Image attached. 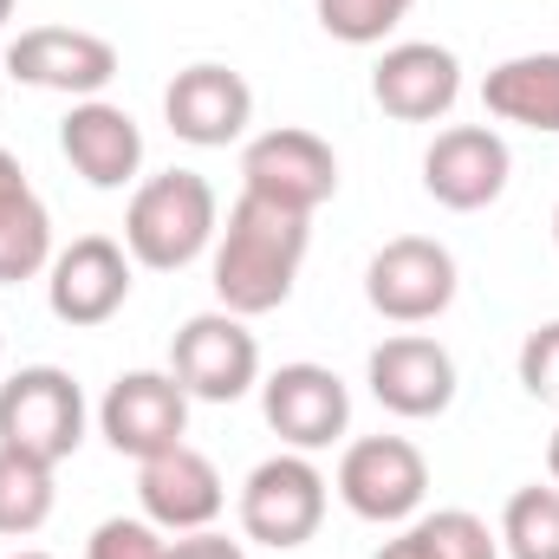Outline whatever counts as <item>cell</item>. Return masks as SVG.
<instances>
[{
    "label": "cell",
    "instance_id": "16",
    "mask_svg": "<svg viewBox=\"0 0 559 559\" xmlns=\"http://www.w3.org/2000/svg\"><path fill=\"white\" fill-rule=\"evenodd\" d=\"M365 384L391 417L429 423L455 404V358H449V345H436L423 332H397L365 358Z\"/></svg>",
    "mask_w": 559,
    "mask_h": 559
},
{
    "label": "cell",
    "instance_id": "11",
    "mask_svg": "<svg viewBox=\"0 0 559 559\" xmlns=\"http://www.w3.org/2000/svg\"><path fill=\"white\" fill-rule=\"evenodd\" d=\"M261 411H267V429L286 449L319 455L352 429V391L332 365L299 358V365H280V371L261 378Z\"/></svg>",
    "mask_w": 559,
    "mask_h": 559
},
{
    "label": "cell",
    "instance_id": "30",
    "mask_svg": "<svg viewBox=\"0 0 559 559\" xmlns=\"http://www.w3.org/2000/svg\"><path fill=\"white\" fill-rule=\"evenodd\" d=\"M547 468H554V488H559V429H554V442H547Z\"/></svg>",
    "mask_w": 559,
    "mask_h": 559
},
{
    "label": "cell",
    "instance_id": "35",
    "mask_svg": "<svg viewBox=\"0 0 559 559\" xmlns=\"http://www.w3.org/2000/svg\"><path fill=\"white\" fill-rule=\"evenodd\" d=\"M0 365H7V338H0Z\"/></svg>",
    "mask_w": 559,
    "mask_h": 559
},
{
    "label": "cell",
    "instance_id": "3",
    "mask_svg": "<svg viewBox=\"0 0 559 559\" xmlns=\"http://www.w3.org/2000/svg\"><path fill=\"white\" fill-rule=\"evenodd\" d=\"M0 442L39 462H66L85 442V391L59 365H20L0 378Z\"/></svg>",
    "mask_w": 559,
    "mask_h": 559
},
{
    "label": "cell",
    "instance_id": "29",
    "mask_svg": "<svg viewBox=\"0 0 559 559\" xmlns=\"http://www.w3.org/2000/svg\"><path fill=\"white\" fill-rule=\"evenodd\" d=\"M371 559H429V554H423V540H417V534L404 527L397 540H384V547H378V554H371Z\"/></svg>",
    "mask_w": 559,
    "mask_h": 559
},
{
    "label": "cell",
    "instance_id": "17",
    "mask_svg": "<svg viewBox=\"0 0 559 559\" xmlns=\"http://www.w3.org/2000/svg\"><path fill=\"white\" fill-rule=\"evenodd\" d=\"M371 98L397 124H436L462 98V59L436 39H397L371 66Z\"/></svg>",
    "mask_w": 559,
    "mask_h": 559
},
{
    "label": "cell",
    "instance_id": "4",
    "mask_svg": "<svg viewBox=\"0 0 559 559\" xmlns=\"http://www.w3.org/2000/svg\"><path fill=\"white\" fill-rule=\"evenodd\" d=\"M325 501H332V481L319 475V462L299 449H280L241 481V534L254 547L293 554L325 527Z\"/></svg>",
    "mask_w": 559,
    "mask_h": 559
},
{
    "label": "cell",
    "instance_id": "28",
    "mask_svg": "<svg viewBox=\"0 0 559 559\" xmlns=\"http://www.w3.org/2000/svg\"><path fill=\"white\" fill-rule=\"evenodd\" d=\"M20 195H33V182H26L20 156H13V150H0V209H7V202H20Z\"/></svg>",
    "mask_w": 559,
    "mask_h": 559
},
{
    "label": "cell",
    "instance_id": "1",
    "mask_svg": "<svg viewBox=\"0 0 559 559\" xmlns=\"http://www.w3.org/2000/svg\"><path fill=\"white\" fill-rule=\"evenodd\" d=\"M306 248H312V215H293L241 189L228 209V228L215 235V267H209L222 312H241V319L280 312L306 267Z\"/></svg>",
    "mask_w": 559,
    "mask_h": 559
},
{
    "label": "cell",
    "instance_id": "22",
    "mask_svg": "<svg viewBox=\"0 0 559 559\" xmlns=\"http://www.w3.org/2000/svg\"><path fill=\"white\" fill-rule=\"evenodd\" d=\"M495 534H501V554L508 559H559V488L554 481L514 488Z\"/></svg>",
    "mask_w": 559,
    "mask_h": 559
},
{
    "label": "cell",
    "instance_id": "21",
    "mask_svg": "<svg viewBox=\"0 0 559 559\" xmlns=\"http://www.w3.org/2000/svg\"><path fill=\"white\" fill-rule=\"evenodd\" d=\"M52 215L39 195H20L0 209V286H20V280H39L52 267Z\"/></svg>",
    "mask_w": 559,
    "mask_h": 559
},
{
    "label": "cell",
    "instance_id": "10",
    "mask_svg": "<svg viewBox=\"0 0 559 559\" xmlns=\"http://www.w3.org/2000/svg\"><path fill=\"white\" fill-rule=\"evenodd\" d=\"M131 248L111 241V235H79L72 248L52 254L46 267V306L59 325L72 332H92V325H111L131 299Z\"/></svg>",
    "mask_w": 559,
    "mask_h": 559
},
{
    "label": "cell",
    "instance_id": "15",
    "mask_svg": "<svg viewBox=\"0 0 559 559\" xmlns=\"http://www.w3.org/2000/svg\"><path fill=\"white\" fill-rule=\"evenodd\" d=\"M138 508H143V521H156L163 534H202V527L222 521L228 481H222V468L202 449L176 442V449L138 462Z\"/></svg>",
    "mask_w": 559,
    "mask_h": 559
},
{
    "label": "cell",
    "instance_id": "18",
    "mask_svg": "<svg viewBox=\"0 0 559 559\" xmlns=\"http://www.w3.org/2000/svg\"><path fill=\"white\" fill-rule=\"evenodd\" d=\"M59 150L66 163L92 182V189H131L143 169V131L138 118L111 98H79L59 124Z\"/></svg>",
    "mask_w": 559,
    "mask_h": 559
},
{
    "label": "cell",
    "instance_id": "32",
    "mask_svg": "<svg viewBox=\"0 0 559 559\" xmlns=\"http://www.w3.org/2000/svg\"><path fill=\"white\" fill-rule=\"evenodd\" d=\"M7 20H13V0H0V26H7Z\"/></svg>",
    "mask_w": 559,
    "mask_h": 559
},
{
    "label": "cell",
    "instance_id": "12",
    "mask_svg": "<svg viewBox=\"0 0 559 559\" xmlns=\"http://www.w3.org/2000/svg\"><path fill=\"white\" fill-rule=\"evenodd\" d=\"M508 176H514V156H508V138L495 124H449L423 150V189H429V202H442L455 215L501 202Z\"/></svg>",
    "mask_w": 559,
    "mask_h": 559
},
{
    "label": "cell",
    "instance_id": "33",
    "mask_svg": "<svg viewBox=\"0 0 559 559\" xmlns=\"http://www.w3.org/2000/svg\"><path fill=\"white\" fill-rule=\"evenodd\" d=\"M0 105H7V72H0Z\"/></svg>",
    "mask_w": 559,
    "mask_h": 559
},
{
    "label": "cell",
    "instance_id": "14",
    "mask_svg": "<svg viewBox=\"0 0 559 559\" xmlns=\"http://www.w3.org/2000/svg\"><path fill=\"white\" fill-rule=\"evenodd\" d=\"M98 429L118 455L150 462L189 436V391L169 371H124L98 404Z\"/></svg>",
    "mask_w": 559,
    "mask_h": 559
},
{
    "label": "cell",
    "instance_id": "25",
    "mask_svg": "<svg viewBox=\"0 0 559 559\" xmlns=\"http://www.w3.org/2000/svg\"><path fill=\"white\" fill-rule=\"evenodd\" d=\"M163 554H169V534L143 514H111L85 540V559H163Z\"/></svg>",
    "mask_w": 559,
    "mask_h": 559
},
{
    "label": "cell",
    "instance_id": "13",
    "mask_svg": "<svg viewBox=\"0 0 559 559\" xmlns=\"http://www.w3.org/2000/svg\"><path fill=\"white\" fill-rule=\"evenodd\" d=\"M163 118H169L176 138L195 143V150H228V143L248 138V124H254V85L235 66H222V59H195V66H182L169 79Z\"/></svg>",
    "mask_w": 559,
    "mask_h": 559
},
{
    "label": "cell",
    "instance_id": "9",
    "mask_svg": "<svg viewBox=\"0 0 559 559\" xmlns=\"http://www.w3.org/2000/svg\"><path fill=\"white\" fill-rule=\"evenodd\" d=\"M13 85H33V92H59V98H105V85L118 79V46L105 33H85V26H26L13 46H7V66H0Z\"/></svg>",
    "mask_w": 559,
    "mask_h": 559
},
{
    "label": "cell",
    "instance_id": "5",
    "mask_svg": "<svg viewBox=\"0 0 559 559\" xmlns=\"http://www.w3.org/2000/svg\"><path fill=\"white\" fill-rule=\"evenodd\" d=\"M169 378L189 391V404H241L261 384V338L241 312H195L169 345Z\"/></svg>",
    "mask_w": 559,
    "mask_h": 559
},
{
    "label": "cell",
    "instance_id": "20",
    "mask_svg": "<svg viewBox=\"0 0 559 559\" xmlns=\"http://www.w3.org/2000/svg\"><path fill=\"white\" fill-rule=\"evenodd\" d=\"M52 501H59V488H52V462L20 455V449L0 442V534H7V540L39 534V527L52 521Z\"/></svg>",
    "mask_w": 559,
    "mask_h": 559
},
{
    "label": "cell",
    "instance_id": "8",
    "mask_svg": "<svg viewBox=\"0 0 559 559\" xmlns=\"http://www.w3.org/2000/svg\"><path fill=\"white\" fill-rule=\"evenodd\" d=\"M241 189L261 195V202H280L293 215H319L332 195H338V156L319 131H299V124H280V131H261L241 150Z\"/></svg>",
    "mask_w": 559,
    "mask_h": 559
},
{
    "label": "cell",
    "instance_id": "26",
    "mask_svg": "<svg viewBox=\"0 0 559 559\" xmlns=\"http://www.w3.org/2000/svg\"><path fill=\"white\" fill-rule=\"evenodd\" d=\"M521 391H527L534 404H554L559 411V319L534 325V332L521 338Z\"/></svg>",
    "mask_w": 559,
    "mask_h": 559
},
{
    "label": "cell",
    "instance_id": "24",
    "mask_svg": "<svg viewBox=\"0 0 559 559\" xmlns=\"http://www.w3.org/2000/svg\"><path fill=\"white\" fill-rule=\"evenodd\" d=\"M411 7L417 0H319V26L338 46H384L411 20Z\"/></svg>",
    "mask_w": 559,
    "mask_h": 559
},
{
    "label": "cell",
    "instance_id": "23",
    "mask_svg": "<svg viewBox=\"0 0 559 559\" xmlns=\"http://www.w3.org/2000/svg\"><path fill=\"white\" fill-rule=\"evenodd\" d=\"M411 534L423 540L429 559H501V534L468 508H436V514L411 521Z\"/></svg>",
    "mask_w": 559,
    "mask_h": 559
},
{
    "label": "cell",
    "instance_id": "7",
    "mask_svg": "<svg viewBox=\"0 0 559 559\" xmlns=\"http://www.w3.org/2000/svg\"><path fill=\"white\" fill-rule=\"evenodd\" d=\"M429 495V462L411 436H358L338 455V501L371 521V527H397L411 521Z\"/></svg>",
    "mask_w": 559,
    "mask_h": 559
},
{
    "label": "cell",
    "instance_id": "2",
    "mask_svg": "<svg viewBox=\"0 0 559 559\" xmlns=\"http://www.w3.org/2000/svg\"><path fill=\"white\" fill-rule=\"evenodd\" d=\"M222 235V195L209 176L195 169H163V176H143L131 189V209H124V248L131 261L150 274H182L189 261H202Z\"/></svg>",
    "mask_w": 559,
    "mask_h": 559
},
{
    "label": "cell",
    "instance_id": "34",
    "mask_svg": "<svg viewBox=\"0 0 559 559\" xmlns=\"http://www.w3.org/2000/svg\"><path fill=\"white\" fill-rule=\"evenodd\" d=\"M554 248H559V209H554Z\"/></svg>",
    "mask_w": 559,
    "mask_h": 559
},
{
    "label": "cell",
    "instance_id": "27",
    "mask_svg": "<svg viewBox=\"0 0 559 559\" xmlns=\"http://www.w3.org/2000/svg\"><path fill=\"white\" fill-rule=\"evenodd\" d=\"M163 559H248V547L228 540V534H215V527H202V534H176Z\"/></svg>",
    "mask_w": 559,
    "mask_h": 559
},
{
    "label": "cell",
    "instance_id": "31",
    "mask_svg": "<svg viewBox=\"0 0 559 559\" xmlns=\"http://www.w3.org/2000/svg\"><path fill=\"white\" fill-rule=\"evenodd\" d=\"M7 559H52V554H33V547H20V554H7Z\"/></svg>",
    "mask_w": 559,
    "mask_h": 559
},
{
    "label": "cell",
    "instance_id": "6",
    "mask_svg": "<svg viewBox=\"0 0 559 559\" xmlns=\"http://www.w3.org/2000/svg\"><path fill=\"white\" fill-rule=\"evenodd\" d=\"M455 286H462L455 254L442 241H429V235H397V241H384L365 261V299L391 325H429V319H442L455 306Z\"/></svg>",
    "mask_w": 559,
    "mask_h": 559
},
{
    "label": "cell",
    "instance_id": "19",
    "mask_svg": "<svg viewBox=\"0 0 559 559\" xmlns=\"http://www.w3.org/2000/svg\"><path fill=\"white\" fill-rule=\"evenodd\" d=\"M481 105H488V118H501V124L559 138V52L501 59V66L481 79Z\"/></svg>",
    "mask_w": 559,
    "mask_h": 559
}]
</instances>
